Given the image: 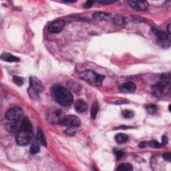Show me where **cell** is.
I'll use <instances>...</instances> for the list:
<instances>
[{
  "instance_id": "8",
  "label": "cell",
  "mask_w": 171,
  "mask_h": 171,
  "mask_svg": "<svg viewBox=\"0 0 171 171\" xmlns=\"http://www.w3.org/2000/svg\"><path fill=\"white\" fill-rule=\"evenodd\" d=\"M23 116V110L20 107L16 106L10 108L5 113V118L10 121L19 120Z\"/></svg>"
},
{
  "instance_id": "14",
  "label": "cell",
  "mask_w": 171,
  "mask_h": 171,
  "mask_svg": "<svg viewBox=\"0 0 171 171\" xmlns=\"http://www.w3.org/2000/svg\"><path fill=\"white\" fill-rule=\"evenodd\" d=\"M74 109L78 113H82L88 110V104L83 100H77L74 103Z\"/></svg>"
},
{
  "instance_id": "17",
  "label": "cell",
  "mask_w": 171,
  "mask_h": 171,
  "mask_svg": "<svg viewBox=\"0 0 171 171\" xmlns=\"http://www.w3.org/2000/svg\"><path fill=\"white\" fill-rule=\"evenodd\" d=\"M128 139H129V137L128 135L124 133H118L115 136V140L119 144L125 143L128 140Z\"/></svg>"
},
{
  "instance_id": "23",
  "label": "cell",
  "mask_w": 171,
  "mask_h": 171,
  "mask_svg": "<svg viewBox=\"0 0 171 171\" xmlns=\"http://www.w3.org/2000/svg\"><path fill=\"white\" fill-rule=\"evenodd\" d=\"M13 83L16 84L18 86H21L24 84V80L23 78H21L20 76H14L13 77Z\"/></svg>"
},
{
  "instance_id": "18",
  "label": "cell",
  "mask_w": 171,
  "mask_h": 171,
  "mask_svg": "<svg viewBox=\"0 0 171 171\" xmlns=\"http://www.w3.org/2000/svg\"><path fill=\"white\" fill-rule=\"evenodd\" d=\"M110 14L107 13L105 12H95L93 13V18L95 20H106L108 18L110 17Z\"/></svg>"
},
{
  "instance_id": "16",
  "label": "cell",
  "mask_w": 171,
  "mask_h": 171,
  "mask_svg": "<svg viewBox=\"0 0 171 171\" xmlns=\"http://www.w3.org/2000/svg\"><path fill=\"white\" fill-rule=\"evenodd\" d=\"M21 130L32 131V125L27 118H24L21 120Z\"/></svg>"
},
{
  "instance_id": "25",
  "label": "cell",
  "mask_w": 171,
  "mask_h": 171,
  "mask_svg": "<svg viewBox=\"0 0 171 171\" xmlns=\"http://www.w3.org/2000/svg\"><path fill=\"white\" fill-rule=\"evenodd\" d=\"M146 108H147L148 112L151 114V115H154L156 112V110H157V108L154 104H148L146 106Z\"/></svg>"
},
{
  "instance_id": "19",
  "label": "cell",
  "mask_w": 171,
  "mask_h": 171,
  "mask_svg": "<svg viewBox=\"0 0 171 171\" xmlns=\"http://www.w3.org/2000/svg\"><path fill=\"white\" fill-rule=\"evenodd\" d=\"M99 111V105L97 102H95L92 106V108L90 110V116L92 119L95 120L97 117L98 112Z\"/></svg>"
},
{
  "instance_id": "11",
  "label": "cell",
  "mask_w": 171,
  "mask_h": 171,
  "mask_svg": "<svg viewBox=\"0 0 171 171\" xmlns=\"http://www.w3.org/2000/svg\"><path fill=\"white\" fill-rule=\"evenodd\" d=\"M65 26V21L63 20H58L53 21L48 27V31L53 34L61 32Z\"/></svg>"
},
{
  "instance_id": "30",
  "label": "cell",
  "mask_w": 171,
  "mask_h": 171,
  "mask_svg": "<svg viewBox=\"0 0 171 171\" xmlns=\"http://www.w3.org/2000/svg\"><path fill=\"white\" fill-rule=\"evenodd\" d=\"M93 3H94L93 1H87L86 2L84 3L83 7L84 8H86V9L90 8L92 6V5H93Z\"/></svg>"
},
{
  "instance_id": "27",
  "label": "cell",
  "mask_w": 171,
  "mask_h": 171,
  "mask_svg": "<svg viewBox=\"0 0 171 171\" xmlns=\"http://www.w3.org/2000/svg\"><path fill=\"white\" fill-rule=\"evenodd\" d=\"M115 154L116 156V158L117 160H119L120 159L122 158L123 156L125 155V152L121 150H115Z\"/></svg>"
},
{
  "instance_id": "3",
  "label": "cell",
  "mask_w": 171,
  "mask_h": 171,
  "mask_svg": "<svg viewBox=\"0 0 171 171\" xmlns=\"http://www.w3.org/2000/svg\"><path fill=\"white\" fill-rule=\"evenodd\" d=\"M45 87L42 81L35 76H31L30 78V88L28 89L31 98L38 100L40 94L44 91Z\"/></svg>"
},
{
  "instance_id": "6",
  "label": "cell",
  "mask_w": 171,
  "mask_h": 171,
  "mask_svg": "<svg viewBox=\"0 0 171 171\" xmlns=\"http://www.w3.org/2000/svg\"><path fill=\"white\" fill-rule=\"evenodd\" d=\"M33 139V131L21 130L16 137L17 144L19 146H26L30 144Z\"/></svg>"
},
{
  "instance_id": "28",
  "label": "cell",
  "mask_w": 171,
  "mask_h": 171,
  "mask_svg": "<svg viewBox=\"0 0 171 171\" xmlns=\"http://www.w3.org/2000/svg\"><path fill=\"white\" fill-rule=\"evenodd\" d=\"M149 146L153 148H159L162 147V144L159 143V142L156 140H151L149 142Z\"/></svg>"
},
{
  "instance_id": "29",
  "label": "cell",
  "mask_w": 171,
  "mask_h": 171,
  "mask_svg": "<svg viewBox=\"0 0 171 171\" xmlns=\"http://www.w3.org/2000/svg\"><path fill=\"white\" fill-rule=\"evenodd\" d=\"M75 128H72V127H69L66 130V134L69 135V136H72V135H74L76 134V131L74 130Z\"/></svg>"
},
{
  "instance_id": "12",
  "label": "cell",
  "mask_w": 171,
  "mask_h": 171,
  "mask_svg": "<svg viewBox=\"0 0 171 171\" xmlns=\"http://www.w3.org/2000/svg\"><path fill=\"white\" fill-rule=\"evenodd\" d=\"M136 85L133 82H128L124 84H122L119 87V90L123 93H133L136 90Z\"/></svg>"
},
{
  "instance_id": "31",
  "label": "cell",
  "mask_w": 171,
  "mask_h": 171,
  "mask_svg": "<svg viewBox=\"0 0 171 171\" xmlns=\"http://www.w3.org/2000/svg\"><path fill=\"white\" fill-rule=\"evenodd\" d=\"M162 158H164V160H167V161L170 162V158H171V154L170 152H167L164 154L162 155Z\"/></svg>"
},
{
  "instance_id": "13",
  "label": "cell",
  "mask_w": 171,
  "mask_h": 171,
  "mask_svg": "<svg viewBox=\"0 0 171 171\" xmlns=\"http://www.w3.org/2000/svg\"><path fill=\"white\" fill-rule=\"evenodd\" d=\"M7 130L10 133H18L21 130V120H16L13 121L12 122L9 123L7 125Z\"/></svg>"
},
{
  "instance_id": "5",
  "label": "cell",
  "mask_w": 171,
  "mask_h": 171,
  "mask_svg": "<svg viewBox=\"0 0 171 171\" xmlns=\"http://www.w3.org/2000/svg\"><path fill=\"white\" fill-rule=\"evenodd\" d=\"M155 36V40L160 47L169 48L170 45V40L169 35L166 32L154 29L152 31Z\"/></svg>"
},
{
  "instance_id": "26",
  "label": "cell",
  "mask_w": 171,
  "mask_h": 171,
  "mask_svg": "<svg viewBox=\"0 0 171 171\" xmlns=\"http://www.w3.org/2000/svg\"><path fill=\"white\" fill-rule=\"evenodd\" d=\"M40 148L37 144H33L30 148V153L32 155H35L40 152Z\"/></svg>"
},
{
  "instance_id": "15",
  "label": "cell",
  "mask_w": 171,
  "mask_h": 171,
  "mask_svg": "<svg viewBox=\"0 0 171 171\" xmlns=\"http://www.w3.org/2000/svg\"><path fill=\"white\" fill-rule=\"evenodd\" d=\"M1 59L3 61L8 62H20V58L17 57L12 55V53L8 52H3L1 55Z\"/></svg>"
},
{
  "instance_id": "4",
  "label": "cell",
  "mask_w": 171,
  "mask_h": 171,
  "mask_svg": "<svg viewBox=\"0 0 171 171\" xmlns=\"http://www.w3.org/2000/svg\"><path fill=\"white\" fill-rule=\"evenodd\" d=\"M80 77L87 82L94 86H100L105 77L92 70H87L80 73Z\"/></svg>"
},
{
  "instance_id": "1",
  "label": "cell",
  "mask_w": 171,
  "mask_h": 171,
  "mask_svg": "<svg viewBox=\"0 0 171 171\" xmlns=\"http://www.w3.org/2000/svg\"><path fill=\"white\" fill-rule=\"evenodd\" d=\"M52 94L53 99L60 105L70 106L72 104L74 98L71 92L61 85H54L52 88Z\"/></svg>"
},
{
  "instance_id": "22",
  "label": "cell",
  "mask_w": 171,
  "mask_h": 171,
  "mask_svg": "<svg viewBox=\"0 0 171 171\" xmlns=\"http://www.w3.org/2000/svg\"><path fill=\"white\" fill-rule=\"evenodd\" d=\"M118 170H124V171H130L133 170V168L130 164L128 163H123L118 167Z\"/></svg>"
},
{
  "instance_id": "9",
  "label": "cell",
  "mask_w": 171,
  "mask_h": 171,
  "mask_svg": "<svg viewBox=\"0 0 171 171\" xmlns=\"http://www.w3.org/2000/svg\"><path fill=\"white\" fill-rule=\"evenodd\" d=\"M64 116L60 109H52L48 112V120L52 123H60Z\"/></svg>"
},
{
  "instance_id": "33",
  "label": "cell",
  "mask_w": 171,
  "mask_h": 171,
  "mask_svg": "<svg viewBox=\"0 0 171 171\" xmlns=\"http://www.w3.org/2000/svg\"><path fill=\"white\" fill-rule=\"evenodd\" d=\"M101 4H110V3H112L115 2L114 1H109V0H104V1H99L98 2Z\"/></svg>"
},
{
  "instance_id": "2",
  "label": "cell",
  "mask_w": 171,
  "mask_h": 171,
  "mask_svg": "<svg viewBox=\"0 0 171 171\" xmlns=\"http://www.w3.org/2000/svg\"><path fill=\"white\" fill-rule=\"evenodd\" d=\"M170 76L163 75L158 84L154 85L152 88V93L156 97H161L166 94V92L170 91Z\"/></svg>"
},
{
  "instance_id": "35",
  "label": "cell",
  "mask_w": 171,
  "mask_h": 171,
  "mask_svg": "<svg viewBox=\"0 0 171 171\" xmlns=\"http://www.w3.org/2000/svg\"><path fill=\"white\" fill-rule=\"evenodd\" d=\"M167 31H168L169 34H170V24H169V26H167Z\"/></svg>"
},
{
  "instance_id": "10",
  "label": "cell",
  "mask_w": 171,
  "mask_h": 171,
  "mask_svg": "<svg viewBox=\"0 0 171 171\" xmlns=\"http://www.w3.org/2000/svg\"><path fill=\"white\" fill-rule=\"evenodd\" d=\"M128 4L132 9L138 11V12H143L147 9L148 7V3L147 1H133L130 0L128 2Z\"/></svg>"
},
{
  "instance_id": "7",
  "label": "cell",
  "mask_w": 171,
  "mask_h": 171,
  "mask_svg": "<svg viewBox=\"0 0 171 171\" xmlns=\"http://www.w3.org/2000/svg\"><path fill=\"white\" fill-rule=\"evenodd\" d=\"M60 124L68 127L78 128L81 125V120L76 116L67 115L63 117Z\"/></svg>"
},
{
  "instance_id": "32",
  "label": "cell",
  "mask_w": 171,
  "mask_h": 171,
  "mask_svg": "<svg viewBox=\"0 0 171 171\" xmlns=\"http://www.w3.org/2000/svg\"><path fill=\"white\" fill-rule=\"evenodd\" d=\"M168 143V137L166 135H164L162 138V144L165 145Z\"/></svg>"
},
{
  "instance_id": "34",
  "label": "cell",
  "mask_w": 171,
  "mask_h": 171,
  "mask_svg": "<svg viewBox=\"0 0 171 171\" xmlns=\"http://www.w3.org/2000/svg\"><path fill=\"white\" fill-rule=\"evenodd\" d=\"M138 147H140V148H145L146 147H147V142H140V143L139 144Z\"/></svg>"
},
{
  "instance_id": "20",
  "label": "cell",
  "mask_w": 171,
  "mask_h": 171,
  "mask_svg": "<svg viewBox=\"0 0 171 171\" xmlns=\"http://www.w3.org/2000/svg\"><path fill=\"white\" fill-rule=\"evenodd\" d=\"M36 139L43 146H44V147L47 146V142H46L45 137L44 136V133H43V132L40 129H39V130L38 131L36 135Z\"/></svg>"
},
{
  "instance_id": "24",
  "label": "cell",
  "mask_w": 171,
  "mask_h": 171,
  "mask_svg": "<svg viewBox=\"0 0 171 171\" xmlns=\"http://www.w3.org/2000/svg\"><path fill=\"white\" fill-rule=\"evenodd\" d=\"M122 115L125 118H131L134 117V112L130 110H124L122 111Z\"/></svg>"
},
{
  "instance_id": "21",
  "label": "cell",
  "mask_w": 171,
  "mask_h": 171,
  "mask_svg": "<svg viewBox=\"0 0 171 171\" xmlns=\"http://www.w3.org/2000/svg\"><path fill=\"white\" fill-rule=\"evenodd\" d=\"M125 20H124V17L119 14H117L114 17V23H115L116 26H123Z\"/></svg>"
}]
</instances>
